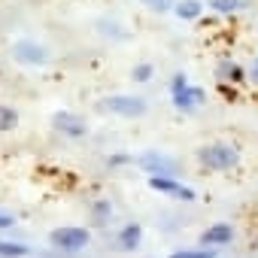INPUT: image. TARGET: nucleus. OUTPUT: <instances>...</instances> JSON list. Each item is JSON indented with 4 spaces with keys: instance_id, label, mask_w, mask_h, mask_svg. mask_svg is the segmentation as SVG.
I'll use <instances>...</instances> for the list:
<instances>
[{
    "instance_id": "f257e3e1",
    "label": "nucleus",
    "mask_w": 258,
    "mask_h": 258,
    "mask_svg": "<svg viewBox=\"0 0 258 258\" xmlns=\"http://www.w3.org/2000/svg\"><path fill=\"white\" fill-rule=\"evenodd\" d=\"M198 161L207 170H219L222 173V170H231V167L240 164V152L231 143H210V146H201L198 149Z\"/></svg>"
},
{
    "instance_id": "f03ea898",
    "label": "nucleus",
    "mask_w": 258,
    "mask_h": 258,
    "mask_svg": "<svg viewBox=\"0 0 258 258\" xmlns=\"http://www.w3.org/2000/svg\"><path fill=\"white\" fill-rule=\"evenodd\" d=\"M100 109L106 112H115V115H124V118H137L149 109V103L143 97H131V94H112L100 103Z\"/></svg>"
},
{
    "instance_id": "7ed1b4c3",
    "label": "nucleus",
    "mask_w": 258,
    "mask_h": 258,
    "mask_svg": "<svg viewBox=\"0 0 258 258\" xmlns=\"http://www.w3.org/2000/svg\"><path fill=\"white\" fill-rule=\"evenodd\" d=\"M49 240H52V246H58V249H64V252H82L88 243H91V234L85 231V228H55L52 234H49Z\"/></svg>"
},
{
    "instance_id": "20e7f679",
    "label": "nucleus",
    "mask_w": 258,
    "mask_h": 258,
    "mask_svg": "<svg viewBox=\"0 0 258 258\" xmlns=\"http://www.w3.org/2000/svg\"><path fill=\"white\" fill-rule=\"evenodd\" d=\"M149 188H155V191H161V195H170V198H176V201H185V204L198 201L195 188L176 182V176H149Z\"/></svg>"
},
{
    "instance_id": "39448f33",
    "label": "nucleus",
    "mask_w": 258,
    "mask_h": 258,
    "mask_svg": "<svg viewBox=\"0 0 258 258\" xmlns=\"http://www.w3.org/2000/svg\"><path fill=\"white\" fill-rule=\"evenodd\" d=\"M140 167L149 173V176H176L179 173V164L161 152H143L140 155Z\"/></svg>"
},
{
    "instance_id": "423d86ee",
    "label": "nucleus",
    "mask_w": 258,
    "mask_h": 258,
    "mask_svg": "<svg viewBox=\"0 0 258 258\" xmlns=\"http://www.w3.org/2000/svg\"><path fill=\"white\" fill-rule=\"evenodd\" d=\"M13 58L22 61V64H46V61H49V52H46V46H40V43L19 40V43L13 46Z\"/></svg>"
},
{
    "instance_id": "0eeeda50",
    "label": "nucleus",
    "mask_w": 258,
    "mask_h": 258,
    "mask_svg": "<svg viewBox=\"0 0 258 258\" xmlns=\"http://www.w3.org/2000/svg\"><path fill=\"white\" fill-rule=\"evenodd\" d=\"M170 94H173V106H176V109H182V112H195V109L207 100V91H204V88H198V85H185V88L170 91Z\"/></svg>"
},
{
    "instance_id": "6e6552de",
    "label": "nucleus",
    "mask_w": 258,
    "mask_h": 258,
    "mask_svg": "<svg viewBox=\"0 0 258 258\" xmlns=\"http://www.w3.org/2000/svg\"><path fill=\"white\" fill-rule=\"evenodd\" d=\"M52 124H55V131H61V134H67V137H85V121L76 115V112H67V109H61V112H55L52 115Z\"/></svg>"
},
{
    "instance_id": "1a4fd4ad",
    "label": "nucleus",
    "mask_w": 258,
    "mask_h": 258,
    "mask_svg": "<svg viewBox=\"0 0 258 258\" xmlns=\"http://www.w3.org/2000/svg\"><path fill=\"white\" fill-rule=\"evenodd\" d=\"M234 240V228L228 222H216L210 225L204 234H201V246H210V249H219V246H228Z\"/></svg>"
},
{
    "instance_id": "9d476101",
    "label": "nucleus",
    "mask_w": 258,
    "mask_h": 258,
    "mask_svg": "<svg viewBox=\"0 0 258 258\" xmlns=\"http://www.w3.org/2000/svg\"><path fill=\"white\" fill-rule=\"evenodd\" d=\"M115 243H118L121 252H134V249L143 243V228L134 225V222H131V225H124V228L118 231V240H115Z\"/></svg>"
},
{
    "instance_id": "9b49d317",
    "label": "nucleus",
    "mask_w": 258,
    "mask_h": 258,
    "mask_svg": "<svg viewBox=\"0 0 258 258\" xmlns=\"http://www.w3.org/2000/svg\"><path fill=\"white\" fill-rule=\"evenodd\" d=\"M216 76H219V82H243L246 70L237 61H219L216 64Z\"/></svg>"
},
{
    "instance_id": "f8f14e48",
    "label": "nucleus",
    "mask_w": 258,
    "mask_h": 258,
    "mask_svg": "<svg viewBox=\"0 0 258 258\" xmlns=\"http://www.w3.org/2000/svg\"><path fill=\"white\" fill-rule=\"evenodd\" d=\"M173 13H176L182 22H195V19H201V13H204V4H201V0H176Z\"/></svg>"
},
{
    "instance_id": "ddd939ff",
    "label": "nucleus",
    "mask_w": 258,
    "mask_h": 258,
    "mask_svg": "<svg viewBox=\"0 0 258 258\" xmlns=\"http://www.w3.org/2000/svg\"><path fill=\"white\" fill-rule=\"evenodd\" d=\"M109 219H112V204H109V201H103V198H100V201H94V204H91V222L103 228V225H109Z\"/></svg>"
},
{
    "instance_id": "4468645a",
    "label": "nucleus",
    "mask_w": 258,
    "mask_h": 258,
    "mask_svg": "<svg viewBox=\"0 0 258 258\" xmlns=\"http://www.w3.org/2000/svg\"><path fill=\"white\" fill-rule=\"evenodd\" d=\"M31 255V246L25 243H10V240H0V258H25Z\"/></svg>"
},
{
    "instance_id": "2eb2a0df",
    "label": "nucleus",
    "mask_w": 258,
    "mask_h": 258,
    "mask_svg": "<svg viewBox=\"0 0 258 258\" xmlns=\"http://www.w3.org/2000/svg\"><path fill=\"white\" fill-rule=\"evenodd\" d=\"M16 127H19V112L0 103V131H16Z\"/></svg>"
},
{
    "instance_id": "dca6fc26",
    "label": "nucleus",
    "mask_w": 258,
    "mask_h": 258,
    "mask_svg": "<svg viewBox=\"0 0 258 258\" xmlns=\"http://www.w3.org/2000/svg\"><path fill=\"white\" fill-rule=\"evenodd\" d=\"M210 4V10H216L219 16H231V13H237L240 7H243V0H207Z\"/></svg>"
},
{
    "instance_id": "f3484780",
    "label": "nucleus",
    "mask_w": 258,
    "mask_h": 258,
    "mask_svg": "<svg viewBox=\"0 0 258 258\" xmlns=\"http://www.w3.org/2000/svg\"><path fill=\"white\" fill-rule=\"evenodd\" d=\"M170 258H216V249H210V246H201V249H182V252H173Z\"/></svg>"
},
{
    "instance_id": "a211bd4d",
    "label": "nucleus",
    "mask_w": 258,
    "mask_h": 258,
    "mask_svg": "<svg viewBox=\"0 0 258 258\" xmlns=\"http://www.w3.org/2000/svg\"><path fill=\"white\" fill-rule=\"evenodd\" d=\"M140 4L146 10H152V13H170L176 7V0H140Z\"/></svg>"
},
{
    "instance_id": "6ab92c4d",
    "label": "nucleus",
    "mask_w": 258,
    "mask_h": 258,
    "mask_svg": "<svg viewBox=\"0 0 258 258\" xmlns=\"http://www.w3.org/2000/svg\"><path fill=\"white\" fill-rule=\"evenodd\" d=\"M131 76H134V82H149V79L155 76V67H152V64H137V67L131 70Z\"/></svg>"
},
{
    "instance_id": "aec40b11",
    "label": "nucleus",
    "mask_w": 258,
    "mask_h": 258,
    "mask_svg": "<svg viewBox=\"0 0 258 258\" xmlns=\"http://www.w3.org/2000/svg\"><path fill=\"white\" fill-rule=\"evenodd\" d=\"M185 85H188L185 73H176V76H173V82H170V91H179V88H185Z\"/></svg>"
},
{
    "instance_id": "412c9836",
    "label": "nucleus",
    "mask_w": 258,
    "mask_h": 258,
    "mask_svg": "<svg viewBox=\"0 0 258 258\" xmlns=\"http://www.w3.org/2000/svg\"><path fill=\"white\" fill-rule=\"evenodd\" d=\"M16 225V216L13 213H4V210H0V228H13Z\"/></svg>"
},
{
    "instance_id": "4be33fe9",
    "label": "nucleus",
    "mask_w": 258,
    "mask_h": 258,
    "mask_svg": "<svg viewBox=\"0 0 258 258\" xmlns=\"http://www.w3.org/2000/svg\"><path fill=\"white\" fill-rule=\"evenodd\" d=\"M249 76H252V79L258 82V58H255V64H252V70H249Z\"/></svg>"
}]
</instances>
